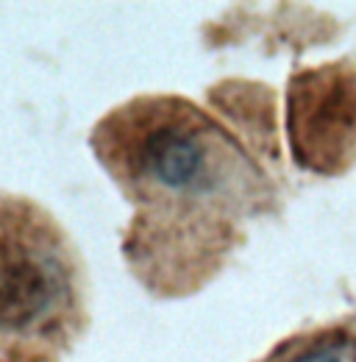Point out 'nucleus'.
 Here are the masks:
<instances>
[{
	"label": "nucleus",
	"mask_w": 356,
	"mask_h": 362,
	"mask_svg": "<svg viewBox=\"0 0 356 362\" xmlns=\"http://www.w3.org/2000/svg\"><path fill=\"white\" fill-rule=\"evenodd\" d=\"M97 159L136 206L131 262L173 287L228 248L262 176L222 126L184 100H136L95 134Z\"/></svg>",
	"instance_id": "nucleus-1"
},
{
	"label": "nucleus",
	"mask_w": 356,
	"mask_h": 362,
	"mask_svg": "<svg viewBox=\"0 0 356 362\" xmlns=\"http://www.w3.org/2000/svg\"><path fill=\"white\" fill-rule=\"evenodd\" d=\"M78 265L37 206L0 198V362H37L78 326Z\"/></svg>",
	"instance_id": "nucleus-2"
},
{
	"label": "nucleus",
	"mask_w": 356,
	"mask_h": 362,
	"mask_svg": "<svg viewBox=\"0 0 356 362\" xmlns=\"http://www.w3.org/2000/svg\"><path fill=\"white\" fill-rule=\"evenodd\" d=\"M287 134L295 162L343 173L356 159V67L334 62L304 70L287 92Z\"/></svg>",
	"instance_id": "nucleus-3"
},
{
	"label": "nucleus",
	"mask_w": 356,
	"mask_h": 362,
	"mask_svg": "<svg viewBox=\"0 0 356 362\" xmlns=\"http://www.w3.org/2000/svg\"><path fill=\"white\" fill-rule=\"evenodd\" d=\"M292 362H356V343L354 340H334V343L317 346L307 354L295 357Z\"/></svg>",
	"instance_id": "nucleus-4"
}]
</instances>
